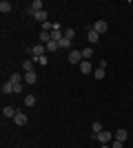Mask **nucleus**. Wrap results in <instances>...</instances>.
I'll list each match as a JSON object with an SVG mask.
<instances>
[{
	"label": "nucleus",
	"mask_w": 133,
	"mask_h": 148,
	"mask_svg": "<svg viewBox=\"0 0 133 148\" xmlns=\"http://www.w3.org/2000/svg\"><path fill=\"white\" fill-rule=\"evenodd\" d=\"M67 60H69V64H82V51H78V49H71L69 51V58H67Z\"/></svg>",
	"instance_id": "nucleus-1"
},
{
	"label": "nucleus",
	"mask_w": 133,
	"mask_h": 148,
	"mask_svg": "<svg viewBox=\"0 0 133 148\" xmlns=\"http://www.w3.org/2000/svg\"><path fill=\"white\" fill-rule=\"evenodd\" d=\"M95 139H98L100 144H111L115 137H113V133H111V130H102V133H98V135H95Z\"/></svg>",
	"instance_id": "nucleus-2"
},
{
	"label": "nucleus",
	"mask_w": 133,
	"mask_h": 148,
	"mask_svg": "<svg viewBox=\"0 0 133 148\" xmlns=\"http://www.w3.org/2000/svg\"><path fill=\"white\" fill-rule=\"evenodd\" d=\"M31 56H33V58L47 56V47H44V44H36V47H31Z\"/></svg>",
	"instance_id": "nucleus-3"
},
{
	"label": "nucleus",
	"mask_w": 133,
	"mask_h": 148,
	"mask_svg": "<svg viewBox=\"0 0 133 148\" xmlns=\"http://www.w3.org/2000/svg\"><path fill=\"white\" fill-rule=\"evenodd\" d=\"M107 29H109V25L104 22V20H95V25H93L95 33H100V36H102V33H107Z\"/></svg>",
	"instance_id": "nucleus-4"
},
{
	"label": "nucleus",
	"mask_w": 133,
	"mask_h": 148,
	"mask_svg": "<svg viewBox=\"0 0 133 148\" xmlns=\"http://www.w3.org/2000/svg\"><path fill=\"white\" fill-rule=\"evenodd\" d=\"M80 73H82V75L93 73V64H91V60H82V64H80Z\"/></svg>",
	"instance_id": "nucleus-5"
},
{
	"label": "nucleus",
	"mask_w": 133,
	"mask_h": 148,
	"mask_svg": "<svg viewBox=\"0 0 133 148\" xmlns=\"http://www.w3.org/2000/svg\"><path fill=\"white\" fill-rule=\"evenodd\" d=\"M113 137H115V139H120V142H127V139H129V130L127 128H118L113 133Z\"/></svg>",
	"instance_id": "nucleus-6"
},
{
	"label": "nucleus",
	"mask_w": 133,
	"mask_h": 148,
	"mask_svg": "<svg viewBox=\"0 0 133 148\" xmlns=\"http://www.w3.org/2000/svg\"><path fill=\"white\" fill-rule=\"evenodd\" d=\"M33 18L38 20L40 25H44V22H49V13H47V11H44V9H42V11H38V13H33Z\"/></svg>",
	"instance_id": "nucleus-7"
},
{
	"label": "nucleus",
	"mask_w": 133,
	"mask_h": 148,
	"mask_svg": "<svg viewBox=\"0 0 133 148\" xmlns=\"http://www.w3.org/2000/svg\"><path fill=\"white\" fill-rule=\"evenodd\" d=\"M22 71H25V73L36 71V62H33V58H31V60H25V62H22Z\"/></svg>",
	"instance_id": "nucleus-8"
},
{
	"label": "nucleus",
	"mask_w": 133,
	"mask_h": 148,
	"mask_svg": "<svg viewBox=\"0 0 133 148\" xmlns=\"http://www.w3.org/2000/svg\"><path fill=\"white\" fill-rule=\"evenodd\" d=\"M16 115H18V111H16V108H13V106H5V108H2V117H16Z\"/></svg>",
	"instance_id": "nucleus-9"
},
{
	"label": "nucleus",
	"mask_w": 133,
	"mask_h": 148,
	"mask_svg": "<svg viewBox=\"0 0 133 148\" xmlns=\"http://www.w3.org/2000/svg\"><path fill=\"white\" fill-rule=\"evenodd\" d=\"M13 122H16V126H27V122H29V119H27L25 113H18V115L13 117Z\"/></svg>",
	"instance_id": "nucleus-10"
},
{
	"label": "nucleus",
	"mask_w": 133,
	"mask_h": 148,
	"mask_svg": "<svg viewBox=\"0 0 133 148\" xmlns=\"http://www.w3.org/2000/svg\"><path fill=\"white\" fill-rule=\"evenodd\" d=\"M62 38H64V31L62 29H53V31H51V40H53V42H60Z\"/></svg>",
	"instance_id": "nucleus-11"
},
{
	"label": "nucleus",
	"mask_w": 133,
	"mask_h": 148,
	"mask_svg": "<svg viewBox=\"0 0 133 148\" xmlns=\"http://www.w3.org/2000/svg\"><path fill=\"white\" fill-rule=\"evenodd\" d=\"M25 82H27V84H36V82H38V73H36V71L25 73Z\"/></svg>",
	"instance_id": "nucleus-12"
},
{
	"label": "nucleus",
	"mask_w": 133,
	"mask_h": 148,
	"mask_svg": "<svg viewBox=\"0 0 133 148\" xmlns=\"http://www.w3.org/2000/svg\"><path fill=\"white\" fill-rule=\"evenodd\" d=\"M42 0H33V2H31V5H29V9H31V11L33 13H38V11H42Z\"/></svg>",
	"instance_id": "nucleus-13"
},
{
	"label": "nucleus",
	"mask_w": 133,
	"mask_h": 148,
	"mask_svg": "<svg viewBox=\"0 0 133 148\" xmlns=\"http://www.w3.org/2000/svg\"><path fill=\"white\" fill-rule=\"evenodd\" d=\"M11 9H13V5L9 2V0H2V2H0V11L2 13H9Z\"/></svg>",
	"instance_id": "nucleus-14"
},
{
	"label": "nucleus",
	"mask_w": 133,
	"mask_h": 148,
	"mask_svg": "<svg viewBox=\"0 0 133 148\" xmlns=\"http://www.w3.org/2000/svg\"><path fill=\"white\" fill-rule=\"evenodd\" d=\"M2 93H5V95H13V84H11L9 80L2 84Z\"/></svg>",
	"instance_id": "nucleus-15"
},
{
	"label": "nucleus",
	"mask_w": 133,
	"mask_h": 148,
	"mask_svg": "<svg viewBox=\"0 0 133 148\" xmlns=\"http://www.w3.org/2000/svg\"><path fill=\"white\" fill-rule=\"evenodd\" d=\"M58 44H60V49H71V47H73V40H69V38H62Z\"/></svg>",
	"instance_id": "nucleus-16"
},
{
	"label": "nucleus",
	"mask_w": 133,
	"mask_h": 148,
	"mask_svg": "<svg viewBox=\"0 0 133 148\" xmlns=\"http://www.w3.org/2000/svg\"><path fill=\"white\" fill-rule=\"evenodd\" d=\"M44 47H47V53H56V51L60 49V44H58V42H53V40H51L49 44H44Z\"/></svg>",
	"instance_id": "nucleus-17"
},
{
	"label": "nucleus",
	"mask_w": 133,
	"mask_h": 148,
	"mask_svg": "<svg viewBox=\"0 0 133 148\" xmlns=\"http://www.w3.org/2000/svg\"><path fill=\"white\" fill-rule=\"evenodd\" d=\"M22 77H25V75H20V73H11V75H9V82H11V84H20V82H22Z\"/></svg>",
	"instance_id": "nucleus-18"
},
{
	"label": "nucleus",
	"mask_w": 133,
	"mask_h": 148,
	"mask_svg": "<svg viewBox=\"0 0 133 148\" xmlns=\"http://www.w3.org/2000/svg\"><path fill=\"white\" fill-rule=\"evenodd\" d=\"M89 42H91V44H95V42H98V40H100V33H95V31L93 29H91V31H89Z\"/></svg>",
	"instance_id": "nucleus-19"
},
{
	"label": "nucleus",
	"mask_w": 133,
	"mask_h": 148,
	"mask_svg": "<svg viewBox=\"0 0 133 148\" xmlns=\"http://www.w3.org/2000/svg\"><path fill=\"white\" fill-rule=\"evenodd\" d=\"M33 62H36L38 66H47V64H49V58H47V56H42V58H33Z\"/></svg>",
	"instance_id": "nucleus-20"
},
{
	"label": "nucleus",
	"mask_w": 133,
	"mask_h": 148,
	"mask_svg": "<svg viewBox=\"0 0 133 148\" xmlns=\"http://www.w3.org/2000/svg\"><path fill=\"white\" fill-rule=\"evenodd\" d=\"M82 58H84V60H91V58H93V47H87V49H82Z\"/></svg>",
	"instance_id": "nucleus-21"
},
{
	"label": "nucleus",
	"mask_w": 133,
	"mask_h": 148,
	"mask_svg": "<svg viewBox=\"0 0 133 148\" xmlns=\"http://www.w3.org/2000/svg\"><path fill=\"white\" fill-rule=\"evenodd\" d=\"M33 104H36V97H33V95H25V106H29V108H31Z\"/></svg>",
	"instance_id": "nucleus-22"
},
{
	"label": "nucleus",
	"mask_w": 133,
	"mask_h": 148,
	"mask_svg": "<svg viewBox=\"0 0 133 148\" xmlns=\"http://www.w3.org/2000/svg\"><path fill=\"white\" fill-rule=\"evenodd\" d=\"M91 130H93V135H98V133H102V130H104V128H102V124H100V122H93V126H91Z\"/></svg>",
	"instance_id": "nucleus-23"
},
{
	"label": "nucleus",
	"mask_w": 133,
	"mask_h": 148,
	"mask_svg": "<svg viewBox=\"0 0 133 148\" xmlns=\"http://www.w3.org/2000/svg\"><path fill=\"white\" fill-rule=\"evenodd\" d=\"M93 77H95V80H104V69H95Z\"/></svg>",
	"instance_id": "nucleus-24"
},
{
	"label": "nucleus",
	"mask_w": 133,
	"mask_h": 148,
	"mask_svg": "<svg viewBox=\"0 0 133 148\" xmlns=\"http://www.w3.org/2000/svg\"><path fill=\"white\" fill-rule=\"evenodd\" d=\"M64 38L73 40V38H76V31H73V29H64Z\"/></svg>",
	"instance_id": "nucleus-25"
},
{
	"label": "nucleus",
	"mask_w": 133,
	"mask_h": 148,
	"mask_svg": "<svg viewBox=\"0 0 133 148\" xmlns=\"http://www.w3.org/2000/svg\"><path fill=\"white\" fill-rule=\"evenodd\" d=\"M111 148H124V142H120V139H113V142H111Z\"/></svg>",
	"instance_id": "nucleus-26"
},
{
	"label": "nucleus",
	"mask_w": 133,
	"mask_h": 148,
	"mask_svg": "<svg viewBox=\"0 0 133 148\" xmlns=\"http://www.w3.org/2000/svg\"><path fill=\"white\" fill-rule=\"evenodd\" d=\"M22 93V84H13V95H20Z\"/></svg>",
	"instance_id": "nucleus-27"
},
{
	"label": "nucleus",
	"mask_w": 133,
	"mask_h": 148,
	"mask_svg": "<svg viewBox=\"0 0 133 148\" xmlns=\"http://www.w3.org/2000/svg\"><path fill=\"white\" fill-rule=\"evenodd\" d=\"M98 69H107V60H100V62H98Z\"/></svg>",
	"instance_id": "nucleus-28"
},
{
	"label": "nucleus",
	"mask_w": 133,
	"mask_h": 148,
	"mask_svg": "<svg viewBox=\"0 0 133 148\" xmlns=\"http://www.w3.org/2000/svg\"><path fill=\"white\" fill-rule=\"evenodd\" d=\"M100 148H111V144H100Z\"/></svg>",
	"instance_id": "nucleus-29"
}]
</instances>
